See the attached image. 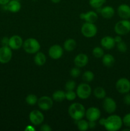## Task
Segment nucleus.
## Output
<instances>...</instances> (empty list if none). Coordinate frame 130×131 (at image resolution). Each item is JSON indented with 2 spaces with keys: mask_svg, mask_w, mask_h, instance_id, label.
Returning <instances> with one entry per match:
<instances>
[{
  "mask_svg": "<svg viewBox=\"0 0 130 131\" xmlns=\"http://www.w3.org/2000/svg\"><path fill=\"white\" fill-rule=\"evenodd\" d=\"M123 122L119 115H112L106 118L104 127L108 131H117L121 129Z\"/></svg>",
  "mask_w": 130,
  "mask_h": 131,
  "instance_id": "nucleus-1",
  "label": "nucleus"
},
{
  "mask_svg": "<svg viewBox=\"0 0 130 131\" xmlns=\"http://www.w3.org/2000/svg\"><path fill=\"white\" fill-rule=\"evenodd\" d=\"M47 58L45 54L42 52H37L34 57V62L38 66H43L46 62Z\"/></svg>",
  "mask_w": 130,
  "mask_h": 131,
  "instance_id": "nucleus-21",
  "label": "nucleus"
},
{
  "mask_svg": "<svg viewBox=\"0 0 130 131\" xmlns=\"http://www.w3.org/2000/svg\"><path fill=\"white\" fill-rule=\"evenodd\" d=\"M115 41V43H119V42H121L122 40V38H121V35H117L114 38Z\"/></svg>",
  "mask_w": 130,
  "mask_h": 131,
  "instance_id": "nucleus-40",
  "label": "nucleus"
},
{
  "mask_svg": "<svg viewBox=\"0 0 130 131\" xmlns=\"http://www.w3.org/2000/svg\"><path fill=\"white\" fill-rule=\"evenodd\" d=\"M76 93L73 90L66 91V99L69 101H72L76 99Z\"/></svg>",
  "mask_w": 130,
  "mask_h": 131,
  "instance_id": "nucleus-33",
  "label": "nucleus"
},
{
  "mask_svg": "<svg viewBox=\"0 0 130 131\" xmlns=\"http://www.w3.org/2000/svg\"><path fill=\"white\" fill-rule=\"evenodd\" d=\"M115 58L110 54H106L102 57V63L104 66L107 67H111L115 63Z\"/></svg>",
  "mask_w": 130,
  "mask_h": 131,
  "instance_id": "nucleus-22",
  "label": "nucleus"
},
{
  "mask_svg": "<svg viewBox=\"0 0 130 131\" xmlns=\"http://www.w3.org/2000/svg\"><path fill=\"white\" fill-rule=\"evenodd\" d=\"M80 18L86 23H95L98 20V15L94 11H89L86 13H82L80 15Z\"/></svg>",
  "mask_w": 130,
  "mask_h": 131,
  "instance_id": "nucleus-15",
  "label": "nucleus"
},
{
  "mask_svg": "<svg viewBox=\"0 0 130 131\" xmlns=\"http://www.w3.org/2000/svg\"><path fill=\"white\" fill-rule=\"evenodd\" d=\"M117 48L119 52H125L127 51V44L125 43L123 41L117 43Z\"/></svg>",
  "mask_w": 130,
  "mask_h": 131,
  "instance_id": "nucleus-32",
  "label": "nucleus"
},
{
  "mask_svg": "<svg viewBox=\"0 0 130 131\" xmlns=\"http://www.w3.org/2000/svg\"><path fill=\"white\" fill-rule=\"evenodd\" d=\"M96 125V123L95 121H89V127L90 129H94Z\"/></svg>",
  "mask_w": 130,
  "mask_h": 131,
  "instance_id": "nucleus-39",
  "label": "nucleus"
},
{
  "mask_svg": "<svg viewBox=\"0 0 130 131\" xmlns=\"http://www.w3.org/2000/svg\"><path fill=\"white\" fill-rule=\"evenodd\" d=\"M89 61V58L87 55L84 53H80L76 56L74 59V63L75 66L79 68L86 66Z\"/></svg>",
  "mask_w": 130,
  "mask_h": 131,
  "instance_id": "nucleus-17",
  "label": "nucleus"
},
{
  "mask_svg": "<svg viewBox=\"0 0 130 131\" xmlns=\"http://www.w3.org/2000/svg\"><path fill=\"white\" fill-rule=\"evenodd\" d=\"M12 58V51L9 46H2L0 48V63H7Z\"/></svg>",
  "mask_w": 130,
  "mask_h": 131,
  "instance_id": "nucleus-8",
  "label": "nucleus"
},
{
  "mask_svg": "<svg viewBox=\"0 0 130 131\" xmlns=\"http://www.w3.org/2000/svg\"><path fill=\"white\" fill-rule=\"evenodd\" d=\"M52 99L56 102H62L66 99V93L62 90L56 91L52 94Z\"/></svg>",
  "mask_w": 130,
  "mask_h": 131,
  "instance_id": "nucleus-24",
  "label": "nucleus"
},
{
  "mask_svg": "<svg viewBox=\"0 0 130 131\" xmlns=\"http://www.w3.org/2000/svg\"><path fill=\"white\" fill-rule=\"evenodd\" d=\"M40 44L36 39L29 38L23 43L24 50L28 54H36L40 49Z\"/></svg>",
  "mask_w": 130,
  "mask_h": 131,
  "instance_id": "nucleus-3",
  "label": "nucleus"
},
{
  "mask_svg": "<svg viewBox=\"0 0 130 131\" xmlns=\"http://www.w3.org/2000/svg\"><path fill=\"white\" fill-rule=\"evenodd\" d=\"M22 38L19 35H14L9 38L8 46L13 50H18L23 46Z\"/></svg>",
  "mask_w": 130,
  "mask_h": 131,
  "instance_id": "nucleus-14",
  "label": "nucleus"
},
{
  "mask_svg": "<svg viewBox=\"0 0 130 131\" xmlns=\"http://www.w3.org/2000/svg\"><path fill=\"white\" fill-rule=\"evenodd\" d=\"M105 2L106 0H89V1L90 6L95 9L101 8Z\"/></svg>",
  "mask_w": 130,
  "mask_h": 131,
  "instance_id": "nucleus-27",
  "label": "nucleus"
},
{
  "mask_svg": "<svg viewBox=\"0 0 130 131\" xmlns=\"http://www.w3.org/2000/svg\"><path fill=\"white\" fill-rule=\"evenodd\" d=\"M38 106L43 111H48L53 106V100L48 96H43L38 99Z\"/></svg>",
  "mask_w": 130,
  "mask_h": 131,
  "instance_id": "nucleus-9",
  "label": "nucleus"
},
{
  "mask_svg": "<svg viewBox=\"0 0 130 131\" xmlns=\"http://www.w3.org/2000/svg\"><path fill=\"white\" fill-rule=\"evenodd\" d=\"M62 54H63V49L59 45H53L48 49V55L53 60H58L61 58Z\"/></svg>",
  "mask_w": 130,
  "mask_h": 131,
  "instance_id": "nucleus-12",
  "label": "nucleus"
},
{
  "mask_svg": "<svg viewBox=\"0 0 130 131\" xmlns=\"http://www.w3.org/2000/svg\"><path fill=\"white\" fill-rule=\"evenodd\" d=\"M81 71H80V69L78 67H75L72 68L70 70V75L72 78H76L80 75Z\"/></svg>",
  "mask_w": 130,
  "mask_h": 131,
  "instance_id": "nucleus-34",
  "label": "nucleus"
},
{
  "mask_svg": "<svg viewBox=\"0 0 130 131\" xmlns=\"http://www.w3.org/2000/svg\"><path fill=\"white\" fill-rule=\"evenodd\" d=\"M115 41L114 38L110 36L104 37L101 40V45L104 49L107 50H110L115 46Z\"/></svg>",
  "mask_w": 130,
  "mask_h": 131,
  "instance_id": "nucleus-18",
  "label": "nucleus"
},
{
  "mask_svg": "<svg viewBox=\"0 0 130 131\" xmlns=\"http://www.w3.org/2000/svg\"><path fill=\"white\" fill-rule=\"evenodd\" d=\"M7 10L13 13H17L21 8V5H20L19 1L17 0H10L7 4Z\"/></svg>",
  "mask_w": 130,
  "mask_h": 131,
  "instance_id": "nucleus-20",
  "label": "nucleus"
},
{
  "mask_svg": "<svg viewBox=\"0 0 130 131\" xmlns=\"http://www.w3.org/2000/svg\"><path fill=\"white\" fill-rule=\"evenodd\" d=\"M1 44L3 46H8L9 43V38L8 37H5L1 39Z\"/></svg>",
  "mask_w": 130,
  "mask_h": 131,
  "instance_id": "nucleus-38",
  "label": "nucleus"
},
{
  "mask_svg": "<svg viewBox=\"0 0 130 131\" xmlns=\"http://www.w3.org/2000/svg\"><path fill=\"white\" fill-rule=\"evenodd\" d=\"M40 130L42 131H51L52 130L50 126L47 124H43L40 127Z\"/></svg>",
  "mask_w": 130,
  "mask_h": 131,
  "instance_id": "nucleus-37",
  "label": "nucleus"
},
{
  "mask_svg": "<svg viewBox=\"0 0 130 131\" xmlns=\"http://www.w3.org/2000/svg\"><path fill=\"white\" fill-rule=\"evenodd\" d=\"M25 102L29 106H34L38 102V98L34 94H29L25 98Z\"/></svg>",
  "mask_w": 130,
  "mask_h": 131,
  "instance_id": "nucleus-29",
  "label": "nucleus"
},
{
  "mask_svg": "<svg viewBox=\"0 0 130 131\" xmlns=\"http://www.w3.org/2000/svg\"><path fill=\"white\" fill-rule=\"evenodd\" d=\"M103 107L107 113L112 114L117 109V104L113 99L105 97L103 101Z\"/></svg>",
  "mask_w": 130,
  "mask_h": 131,
  "instance_id": "nucleus-10",
  "label": "nucleus"
},
{
  "mask_svg": "<svg viewBox=\"0 0 130 131\" xmlns=\"http://www.w3.org/2000/svg\"><path fill=\"white\" fill-rule=\"evenodd\" d=\"M123 102L127 106H130V93H126L123 98Z\"/></svg>",
  "mask_w": 130,
  "mask_h": 131,
  "instance_id": "nucleus-36",
  "label": "nucleus"
},
{
  "mask_svg": "<svg viewBox=\"0 0 130 131\" xmlns=\"http://www.w3.org/2000/svg\"><path fill=\"white\" fill-rule=\"evenodd\" d=\"M98 29L94 23H85L81 28V32L84 37L87 38H92L96 35Z\"/></svg>",
  "mask_w": 130,
  "mask_h": 131,
  "instance_id": "nucleus-6",
  "label": "nucleus"
},
{
  "mask_svg": "<svg viewBox=\"0 0 130 131\" xmlns=\"http://www.w3.org/2000/svg\"><path fill=\"white\" fill-rule=\"evenodd\" d=\"M76 122H77L76 125H77L78 129L79 130L85 131L89 128V122L87 121H86L85 120L81 119V120H79Z\"/></svg>",
  "mask_w": 130,
  "mask_h": 131,
  "instance_id": "nucleus-26",
  "label": "nucleus"
},
{
  "mask_svg": "<svg viewBox=\"0 0 130 131\" xmlns=\"http://www.w3.org/2000/svg\"><path fill=\"white\" fill-rule=\"evenodd\" d=\"M91 87L87 83H81L76 88V95L81 99H87L91 94Z\"/></svg>",
  "mask_w": 130,
  "mask_h": 131,
  "instance_id": "nucleus-5",
  "label": "nucleus"
},
{
  "mask_svg": "<svg viewBox=\"0 0 130 131\" xmlns=\"http://www.w3.org/2000/svg\"><path fill=\"white\" fill-rule=\"evenodd\" d=\"M25 130H26V131H28V130L34 131V130H35V128H34V127L33 126V125H28V126L26 127V128L25 129Z\"/></svg>",
  "mask_w": 130,
  "mask_h": 131,
  "instance_id": "nucleus-41",
  "label": "nucleus"
},
{
  "mask_svg": "<svg viewBox=\"0 0 130 131\" xmlns=\"http://www.w3.org/2000/svg\"><path fill=\"white\" fill-rule=\"evenodd\" d=\"M17 1H20V0H17Z\"/></svg>",
  "mask_w": 130,
  "mask_h": 131,
  "instance_id": "nucleus-45",
  "label": "nucleus"
},
{
  "mask_svg": "<svg viewBox=\"0 0 130 131\" xmlns=\"http://www.w3.org/2000/svg\"><path fill=\"white\" fill-rule=\"evenodd\" d=\"M76 42L73 38H68L66 40H65V42H64V49H65V51H73L75 48H76Z\"/></svg>",
  "mask_w": 130,
  "mask_h": 131,
  "instance_id": "nucleus-23",
  "label": "nucleus"
},
{
  "mask_svg": "<svg viewBox=\"0 0 130 131\" xmlns=\"http://www.w3.org/2000/svg\"><path fill=\"white\" fill-rule=\"evenodd\" d=\"M50 1H52V3H59L61 0H50Z\"/></svg>",
  "mask_w": 130,
  "mask_h": 131,
  "instance_id": "nucleus-44",
  "label": "nucleus"
},
{
  "mask_svg": "<svg viewBox=\"0 0 130 131\" xmlns=\"http://www.w3.org/2000/svg\"><path fill=\"white\" fill-rule=\"evenodd\" d=\"M123 124L127 127L130 128V113L125 115L122 118Z\"/></svg>",
  "mask_w": 130,
  "mask_h": 131,
  "instance_id": "nucleus-35",
  "label": "nucleus"
},
{
  "mask_svg": "<svg viewBox=\"0 0 130 131\" xmlns=\"http://www.w3.org/2000/svg\"><path fill=\"white\" fill-rule=\"evenodd\" d=\"M29 120L34 125H39L44 121V116L41 111L38 110H33L29 113Z\"/></svg>",
  "mask_w": 130,
  "mask_h": 131,
  "instance_id": "nucleus-11",
  "label": "nucleus"
},
{
  "mask_svg": "<svg viewBox=\"0 0 130 131\" xmlns=\"http://www.w3.org/2000/svg\"><path fill=\"white\" fill-rule=\"evenodd\" d=\"M114 31L119 35H126L130 32V21L127 19L119 20L115 25Z\"/></svg>",
  "mask_w": 130,
  "mask_h": 131,
  "instance_id": "nucleus-4",
  "label": "nucleus"
},
{
  "mask_svg": "<svg viewBox=\"0 0 130 131\" xmlns=\"http://www.w3.org/2000/svg\"><path fill=\"white\" fill-rule=\"evenodd\" d=\"M68 114L75 121L81 120L85 115V109L82 104L73 103L68 107Z\"/></svg>",
  "mask_w": 130,
  "mask_h": 131,
  "instance_id": "nucleus-2",
  "label": "nucleus"
},
{
  "mask_svg": "<svg viewBox=\"0 0 130 131\" xmlns=\"http://www.w3.org/2000/svg\"><path fill=\"white\" fill-rule=\"evenodd\" d=\"M85 116L88 121H96L100 118L101 111L98 107H90L85 111Z\"/></svg>",
  "mask_w": 130,
  "mask_h": 131,
  "instance_id": "nucleus-13",
  "label": "nucleus"
},
{
  "mask_svg": "<svg viewBox=\"0 0 130 131\" xmlns=\"http://www.w3.org/2000/svg\"><path fill=\"white\" fill-rule=\"evenodd\" d=\"M105 120H106V118H103L99 119V124H100L101 125H102V126H104V124H105Z\"/></svg>",
  "mask_w": 130,
  "mask_h": 131,
  "instance_id": "nucleus-42",
  "label": "nucleus"
},
{
  "mask_svg": "<svg viewBox=\"0 0 130 131\" xmlns=\"http://www.w3.org/2000/svg\"><path fill=\"white\" fill-rule=\"evenodd\" d=\"M75 87H76V83L73 80H69L68 81L66 82L64 86L65 90L66 91L74 90Z\"/></svg>",
  "mask_w": 130,
  "mask_h": 131,
  "instance_id": "nucleus-31",
  "label": "nucleus"
},
{
  "mask_svg": "<svg viewBox=\"0 0 130 131\" xmlns=\"http://www.w3.org/2000/svg\"><path fill=\"white\" fill-rule=\"evenodd\" d=\"M10 0H0V5H6Z\"/></svg>",
  "mask_w": 130,
  "mask_h": 131,
  "instance_id": "nucleus-43",
  "label": "nucleus"
},
{
  "mask_svg": "<svg viewBox=\"0 0 130 131\" xmlns=\"http://www.w3.org/2000/svg\"><path fill=\"white\" fill-rule=\"evenodd\" d=\"M93 94H94V97H96L98 99H104L106 97V93L105 90L102 87H97L93 91Z\"/></svg>",
  "mask_w": 130,
  "mask_h": 131,
  "instance_id": "nucleus-25",
  "label": "nucleus"
},
{
  "mask_svg": "<svg viewBox=\"0 0 130 131\" xmlns=\"http://www.w3.org/2000/svg\"><path fill=\"white\" fill-rule=\"evenodd\" d=\"M94 79V74L90 70L85 71L82 75V79L86 83H90Z\"/></svg>",
  "mask_w": 130,
  "mask_h": 131,
  "instance_id": "nucleus-28",
  "label": "nucleus"
},
{
  "mask_svg": "<svg viewBox=\"0 0 130 131\" xmlns=\"http://www.w3.org/2000/svg\"><path fill=\"white\" fill-rule=\"evenodd\" d=\"M115 88L117 92L121 94H126L130 92V81L125 78H122L117 81Z\"/></svg>",
  "mask_w": 130,
  "mask_h": 131,
  "instance_id": "nucleus-7",
  "label": "nucleus"
},
{
  "mask_svg": "<svg viewBox=\"0 0 130 131\" xmlns=\"http://www.w3.org/2000/svg\"><path fill=\"white\" fill-rule=\"evenodd\" d=\"M100 14L105 19H110L114 15L115 10L112 6H106L101 8Z\"/></svg>",
  "mask_w": 130,
  "mask_h": 131,
  "instance_id": "nucleus-19",
  "label": "nucleus"
},
{
  "mask_svg": "<svg viewBox=\"0 0 130 131\" xmlns=\"http://www.w3.org/2000/svg\"><path fill=\"white\" fill-rule=\"evenodd\" d=\"M117 14L122 19L130 18V6L126 4H122L117 8Z\"/></svg>",
  "mask_w": 130,
  "mask_h": 131,
  "instance_id": "nucleus-16",
  "label": "nucleus"
},
{
  "mask_svg": "<svg viewBox=\"0 0 130 131\" xmlns=\"http://www.w3.org/2000/svg\"><path fill=\"white\" fill-rule=\"evenodd\" d=\"M93 54L96 58H101L105 54L104 51L100 47H96L93 50Z\"/></svg>",
  "mask_w": 130,
  "mask_h": 131,
  "instance_id": "nucleus-30",
  "label": "nucleus"
}]
</instances>
